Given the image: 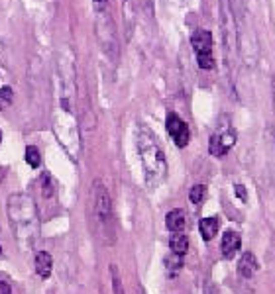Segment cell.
<instances>
[{"instance_id": "1", "label": "cell", "mask_w": 275, "mask_h": 294, "mask_svg": "<svg viewBox=\"0 0 275 294\" xmlns=\"http://www.w3.org/2000/svg\"><path fill=\"white\" fill-rule=\"evenodd\" d=\"M59 87H61V96H59V108L55 114V135L63 143L65 151L69 153L71 159H77L79 149H81V139L75 131V69L73 57L67 53H61V65H59Z\"/></svg>"}, {"instance_id": "2", "label": "cell", "mask_w": 275, "mask_h": 294, "mask_svg": "<svg viewBox=\"0 0 275 294\" xmlns=\"http://www.w3.org/2000/svg\"><path fill=\"white\" fill-rule=\"evenodd\" d=\"M6 214L20 247L24 251L34 249L39 241V214L36 200L26 192H14L6 200Z\"/></svg>"}, {"instance_id": "3", "label": "cell", "mask_w": 275, "mask_h": 294, "mask_svg": "<svg viewBox=\"0 0 275 294\" xmlns=\"http://www.w3.org/2000/svg\"><path fill=\"white\" fill-rule=\"evenodd\" d=\"M136 147H138V155L142 159L147 186L149 188L159 186L167 177V159H165V153L155 137V133L146 126H138Z\"/></svg>"}, {"instance_id": "4", "label": "cell", "mask_w": 275, "mask_h": 294, "mask_svg": "<svg viewBox=\"0 0 275 294\" xmlns=\"http://www.w3.org/2000/svg\"><path fill=\"white\" fill-rule=\"evenodd\" d=\"M220 18H222L224 51H226V59H228V57H234L238 53V28H236V20H234L228 0H220Z\"/></svg>"}, {"instance_id": "5", "label": "cell", "mask_w": 275, "mask_h": 294, "mask_svg": "<svg viewBox=\"0 0 275 294\" xmlns=\"http://www.w3.org/2000/svg\"><path fill=\"white\" fill-rule=\"evenodd\" d=\"M92 192H94V218L104 232H110L112 230V200H110L108 190L100 181H96L92 184Z\"/></svg>"}, {"instance_id": "6", "label": "cell", "mask_w": 275, "mask_h": 294, "mask_svg": "<svg viewBox=\"0 0 275 294\" xmlns=\"http://www.w3.org/2000/svg\"><path fill=\"white\" fill-rule=\"evenodd\" d=\"M236 143V131L232 128L218 129L214 135H210L208 139V151L214 157H224Z\"/></svg>"}, {"instance_id": "7", "label": "cell", "mask_w": 275, "mask_h": 294, "mask_svg": "<svg viewBox=\"0 0 275 294\" xmlns=\"http://www.w3.org/2000/svg\"><path fill=\"white\" fill-rule=\"evenodd\" d=\"M165 126H167V131H169V135L173 137V141L177 143V147H187L189 143V137H191V133H189V126H187V122H183L177 114H169L167 116V122H165Z\"/></svg>"}, {"instance_id": "8", "label": "cell", "mask_w": 275, "mask_h": 294, "mask_svg": "<svg viewBox=\"0 0 275 294\" xmlns=\"http://www.w3.org/2000/svg\"><path fill=\"white\" fill-rule=\"evenodd\" d=\"M191 45L197 51V55L212 53V34L208 30H195L191 36Z\"/></svg>"}, {"instance_id": "9", "label": "cell", "mask_w": 275, "mask_h": 294, "mask_svg": "<svg viewBox=\"0 0 275 294\" xmlns=\"http://www.w3.org/2000/svg\"><path fill=\"white\" fill-rule=\"evenodd\" d=\"M240 245H242V239H240V234L228 230L224 232L222 236V243H220V249H222V255L226 259H232L236 253H238Z\"/></svg>"}, {"instance_id": "10", "label": "cell", "mask_w": 275, "mask_h": 294, "mask_svg": "<svg viewBox=\"0 0 275 294\" xmlns=\"http://www.w3.org/2000/svg\"><path fill=\"white\" fill-rule=\"evenodd\" d=\"M257 269H259V263H257L256 255L252 251H246L238 261V275L244 278H252L257 273Z\"/></svg>"}, {"instance_id": "11", "label": "cell", "mask_w": 275, "mask_h": 294, "mask_svg": "<svg viewBox=\"0 0 275 294\" xmlns=\"http://www.w3.org/2000/svg\"><path fill=\"white\" fill-rule=\"evenodd\" d=\"M51 267H53V259L47 251H37L36 253V273L41 278H47L51 275Z\"/></svg>"}, {"instance_id": "12", "label": "cell", "mask_w": 275, "mask_h": 294, "mask_svg": "<svg viewBox=\"0 0 275 294\" xmlns=\"http://www.w3.org/2000/svg\"><path fill=\"white\" fill-rule=\"evenodd\" d=\"M165 224H167V230L173 232V234H181L185 228V214L181 210H173L165 216Z\"/></svg>"}, {"instance_id": "13", "label": "cell", "mask_w": 275, "mask_h": 294, "mask_svg": "<svg viewBox=\"0 0 275 294\" xmlns=\"http://www.w3.org/2000/svg\"><path fill=\"white\" fill-rule=\"evenodd\" d=\"M218 218H202L199 224V230H201V236L204 241H210L218 234Z\"/></svg>"}, {"instance_id": "14", "label": "cell", "mask_w": 275, "mask_h": 294, "mask_svg": "<svg viewBox=\"0 0 275 294\" xmlns=\"http://www.w3.org/2000/svg\"><path fill=\"white\" fill-rule=\"evenodd\" d=\"M169 247L173 253H179V255H185L187 249H189V239L183 234H173L171 239H169Z\"/></svg>"}, {"instance_id": "15", "label": "cell", "mask_w": 275, "mask_h": 294, "mask_svg": "<svg viewBox=\"0 0 275 294\" xmlns=\"http://www.w3.org/2000/svg\"><path fill=\"white\" fill-rule=\"evenodd\" d=\"M163 263H165V269H167V271L177 273V271L183 267V255H179V253H173V251H171V255H167Z\"/></svg>"}, {"instance_id": "16", "label": "cell", "mask_w": 275, "mask_h": 294, "mask_svg": "<svg viewBox=\"0 0 275 294\" xmlns=\"http://www.w3.org/2000/svg\"><path fill=\"white\" fill-rule=\"evenodd\" d=\"M110 278H112V290H114V294H124L122 278H120V273H118L116 265H110Z\"/></svg>"}, {"instance_id": "17", "label": "cell", "mask_w": 275, "mask_h": 294, "mask_svg": "<svg viewBox=\"0 0 275 294\" xmlns=\"http://www.w3.org/2000/svg\"><path fill=\"white\" fill-rule=\"evenodd\" d=\"M26 163L32 167V169L39 167V163H41V157H39V151H37L36 145L26 147Z\"/></svg>"}, {"instance_id": "18", "label": "cell", "mask_w": 275, "mask_h": 294, "mask_svg": "<svg viewBox=\"0 0 275 294\" xmlns=\"http://www.w3.org/2000/svg\"><path fill=\"white\" fill-rule=\"evenodd\" d=\"M14 102V91L10 87H2L0 89V110H6L8 106H12Z\"/></svg>"}, {"instance_id": "19", "label": "cell", "mask_w": 275, "mask_h": 294, "mask_svg": "<svg viewBox=\"0 0 275 294\" xmlns=\"http://www.w3.org/2000/svg\"><path fill=\"white\" fill-rule=\"evenodd\" d=\"M204 194H206V186H204V184H195V186L191 188V192H189V200L193 204H201L202 198H204Z\"/></svg>"}, {"instance_id": "20", "label": "cell", "mask_w": 275, "mask_h": 294, "mask_svg": "<svg viewBox=\"0 0 275 294\" xmlns=\"http://www.w3.org/2000/svg\"><path fill=\"white\" fill-rule=\"evenodd\" d=\"M197 63H199V67L204 69V71L214 69V57H212V53H201V55H197Z\"/></svg>"}, {"instance_id": "21", "label": "cell", "mask_w": 275, "mask_h": 294, "mask_svg": "<svg viewBox=\"0 0 275 294\" xmlns=\"http://www.w3.org/2000/svg\"><path fill=\"white\" fill-rule=\"evenodd\" d=\"M234 190H236V196H238L240 200H244V202L248 200V194H246V188H244L242 184H236V186H234Z\"/></svg>"}, {"instance_id": "22", "label": "cell", "mask_w": 275, "mask_h": 294, "mask_svg": "<svg viewBox=\"0 0 275 294\" xmlns=\"http://www.w3.org/2000/svg\"><path fill=\"white\" fill-rule=\"evenodd\" d=\"M92 4H94V10H98V12H102V10L106 8V4H108V0H92Z\"/></svg>"}, {"instance_id": "23", "label": "cell", "mask_w": 275, "mask_h": 294, "mask_svg": "<svg viewBox=\"0 0 275 294\" xmlns=\"http://www.w3.org/2000/svg\"><path fill=\"white\" fill-rule=\"evenodd\" d=\"M0 294H12L10 284H8V282H4V280H0Z\"/></svg>"}, {"instance_id": "24", "label": "cell", "mask_w": 275, "mask_h": 294, "mask_svg": "<svg viewBox=\"0 0 275 294\" xmlns=\"http://www.w3.org/2000/svg\"><path fill=\"white\" fill-rule=\"evenodd\" d=\"M206 294H216V290H214V288H208V290H206Z\"/></svg>"}, {"instance_id": "25", "label": "cell", "mask_w": 275, "mask_h": 294, "mask_svg": "<svg viewBox=\"0 0 275 294\" xmlns=\"http://www.w3.org/2000/svg\"><path fill=\"white\" fill-rule=\"evenodd\" d=\"M273 108H275V81H273Z\"/></svg>"}, {"instance_id": "26", "label": "cell", "mask_w": 275, "mask_h": 294, "mask_svg": "<svg viewBox=\"0 0 275 294\" xmlns=\"http://www.w3.org/2000/svg\"><path fill=\"white\" fill-rule=\"evenodd\" d=\"M140 294H146V292H144V290H140Z\"/></svg>"}, {"instance_id": "27", "label": "cell", "mask_w": 275, "mask_h": 294, "mask_svg": "<svg viewBox=\"0 0 275 294\" xmlns=\"http://www.w3.org/2000/svg\"><path fill=\"white\" fill-rule=\"evenodd\" d=\"M0 255H2V249H0Z\"/></svg>"}]
</instances>
